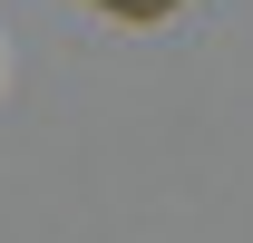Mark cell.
Returning <instances> with one entry per match:
<instances>
[{
    "label": "cell",
    "instance_id": "1",
    "mask_svg": "<svg viewBox=\"0 0 253 243\" xmlns=\"http://www.w3.org/2000/svg\"><path fill=\"white\" fill-rule=\"evenodd\" d=\"M107 20H166V10H185V0H97Z\"/></svg>",
    "mask_w": 253,
    "mask_h": 243
}]
</instances>
